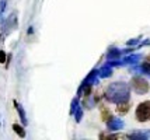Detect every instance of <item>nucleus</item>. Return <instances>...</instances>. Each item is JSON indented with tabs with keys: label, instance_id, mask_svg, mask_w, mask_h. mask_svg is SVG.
Wrapping results in <instances>:
<instances>
[{
	"label": "nucleus",
	"instance_id": "1",
	"mask_svg": "<svg viewBox=\"0 0 150 140\" xmlns=\"http://www.w3.org/2000/svg\"><path fill=\"white\" fill-rule=\"evenodd\" d=\"M129 97H131V88L126 83H122V81H117V83L110 84L104 94L105 100L108 102H112V104L129 101Z\"/></svg>",
	"mask_w": 150,
	"mask_h": 140
},
{
	"label": "nucleus",
	"instance_id": "2",
	"mask_svg": "<svg viewBox=\"0 0 150 140\" xmlns=\"http://www.w3.org/2000/svg\"><path fill=\"white\" fill-rule=\"evenodd\" d=\"M17 28V14H11L10 17H7V20L3 23V28H1V35H0V38L1 41H4L10 35V34L13 32L14 30Z\"/></svg>",
	"mask_w": 150,
	"mask_h": 140
},
{
	"label": "nucleus",
	"instance_id": "3",
	"mask_svg": "<svg viewBox=\"0 0 150 140\" xmlns=\"http://www.w3.org/2000/svg\"><path fill=\"white\" fill-rule=\"evenodd\" d=\"M136 119L139 122H147L150 120V101L140 102L136 108Z\"/></svg>",
	"mask_w": 150,
	"mask_h": 140
},
{
	"label": "nucleus",
	"instance_id": "4",
	"mask_svg": "<svg viewBox=\"0 0 150 140\" xmlns=\"http://www.w3.org/2000/svg\"><path fill=\"white\" fill-rule=\"evenodd\" d=\"M131 86L137 94H146L149 91V83L144 80L143 77H140V76H135L132 79Z\"/></svg>",
	"mask_w": 150,
	"mask_h": 140
},
{
	"label": "nucleus",
	"instance_id": "5",
	"mask_svg": "<svg viewBox=\"0 0 150 140\" xmlns=\"http://www.w3.org/2000/svg\"><path fill=\"white\" fill-rule=\"evenodd\" d=\"M125 123L124 120L121 119V118H114L112 116L110 120H107V127H108V130H121V129H124Z\"/></svg>",
	"mask_w": 150,
	"mask_h": 140
},
{
	"label": "nucleus",
	"instance_id": "6",
	"mask_svg": "<svg viewBox=\"0 0 150 140\" xmlns=\"http://www.w3.org/2000/svg\"><path fill=\"white\" fill-rule=\"evenodd\" d=\"M98 77H100V74H98V70L97 69H93L90 73L87 74V77L84 79V84H90V86H93V84H97L98 83Z\"/></svg>",
	"mask_w": 150,
	"mask_h": 140
},
{
	"label": "nucleus",
	"instance_id": "7",
	"mask_svg": "<svg viewBox=\"0 0 150 140\" xmlns=\"http://www.w3.org/2000/svg\"><path fill=\"white\" fill-rule=\"evenodd\" d=\"M13 104H14V108H16V109H17V112H18V116H20V119H21V122H23V125L25 126L28 122H27V115H25L24 108L21 107V105H20V102L18 101H16V100L13 101Z\"/></svg>",
	"mask_w": 150,
	"mask_h": 140
},
{
	"label": "nucleus",
	"instance_id": "8",
	"mask_svg": "<svg viewBox=\"0 0 150 140\" xmlns=\"http://www.w3.org/2000/svg\"><path fill=\"white\" fill-rule=\"evenodd\" d=\"M98 74L101 79H108L112 76V66H110L108 63H105V66H103L98 70Z\"/></svg>",
	"mask_w": 150,
	"mask_h": 140
},
{
	"label": "nucleus",
	"instance_id": "9",
	"mask_svg": "<svg viewBox=\"0 0 150 140\" xmlns=\"http://www.w3.org/2000/svg\"><path fill=\"white\" fill-rule=\"evenodd\" d=\"M128 139H133V140L150 139V132H133V133L128 134Z\"/></svg>",
	"mask_w": 150,
	"mask_h": 140
},
{
	"label": "nucleus",
	"instance_id": "10",
	"mask_svg": "<svg viewBox=\"0 0 150 140\" xmlns=\"http://www.w3.org/2000/svg\"><path fill=\"white\" fill-rule=\"evenodd\" d=\"M129 108H131V105H129V101L119 102V104H117V112L121 113V115H124V113L129 112Z\"/></svg>",
	"mask_w": 150,
	"mask_h": 140
},
{
	"label": "nucleus",
	"instance_id": "11",
	"mask_svg": "<svg viewBox=\"0 0 150 140\" xmlns=\"http://www.w3.org/2000/svg\"><path fill=\"white\" fill-rule=\"evenodd\" d=\"M124 53L121 49H111V51H108V53H107V59L108 60H114V59H118L121 55Z\"/></svg>",
	"mask_w": 150,
	"mask_h": 140
},
{
	"label": "nucleus",
	"instance_id": "12",
	"mask_svg": "<svg viewBox=\"0 0 150 140\" xmlns=\"http://www.w3.org/2000/svg\"><path fill=\"white\" fill-rule=\"evenodd\" d=\"M139 60H140L139 55H132V56H126L122 62H124V65H133V63H136Z\"/></svg>",
	"mask_w": 150,
	"mask_h": 140
},
{
	"label": "nucleus",
	"instance_id": "13",
	"mask_svg": "<svg viewBox=\"0 0 150 140\" xmlns=\"http://www.w3.org/2000/svg\"><path fill=\"white\" fill-rule=\"evenodd\" d=\"M13 130L18 134L20 137H25V130H24V127L21 126V125H18V123H14V125H13Z\"/></svg>",
	"mask_w": 150,
	"mask_h": 140
},
{
	"label": "nucleus",
	"instance_id": "14",
	"mask_svg": "<svg viewBox=\"0 0 150 140\" xmlns=\"http://www.w3.org/2000/svg\"><path fill=\"white\" fill-rule=\"evenodd\" d=\"M80 107V104H79V97H76V98H73L72 102H70V115H74V112L77 111V108Z\"/></svg>",
	"mask_w": 150,
	"mask_h": 140
},
{
	"label": "nucleus",
	"instance_id": "15",
	"mask_svg": "<svg viewBox=\"0 0 150 140\" xmlns=\"http://www.w3.org/2000/svg\"><path fill=\"white\" fill-rule=\"evenodd\" d=\"M140 69L143 70L144 73L150 74V55L146 58V60H144L143 63H142V66H140Z\"/></svg>",
	"mask_w": 150,
	"mask_h": 140
},
{
	"label": "nucleus",
	"instance_id": "16",
	"mask_svg": "<svg viewBox=\"0 0 150 140\" xmlns=\"http://www.w3.org/2000/svg\"><path fill=\"white\" fill-rule=\"evenodd\" d=\"M112 116H111V112H110V109H107V108H101V119L107 122V120H110Z\"/></svg>",
	"mask_w": 150,
	"mask_h": 140
},
{
	"label": "nucleus",
	"instance_id": "17",
	"mask_svg": "<svg viewBox=\"0 0 150 140\" xmlns=\"http://www.w3.org/2000/svg\"><path fill=\"white\" fill-rule=\"evenodd\" d=\"M7 7V0H0V24L3 23V14Z\"/></svg>",
	"mask_w": 150,
	"mask_h": 140
},
{
	"label": "nucleus",
	"instance_id": "18",
	"mask_svg": "<svg viewBox=\"0 0 150 140\" xmlns=\"http://www.w3.org/2000/svg\"><path fill=\"white\" fill-rule=\"evenodd\" d=\"M81 118H83V108L79 107L77 111L74 112V119H76V122H80V120H81Z\"/></svg>",
	"mask_w": 150,
	"mask_h": 140
},
{
	"label": "nucleus",
	"instance_id": "19",
	"mask_svg": "<svg viewBox=\"0 0 150 140\" xmlns=\"http://www.w3.org/2000/svg\"><path fill=\"white\" fill-rule=\"evenodd\" d=\"M7 60V55L4 53V51H0V63H4Z\"/></svg>",
	"mask_w": 150,
	"mask_h": 140
},
{
	"label": "nucleus",
	"instance_id": "20",
	"mask_svg": "<svg viewBox=\"0 0 150 140\" xmlns=\"http://www.w3.org/2000/svg\"><path fill=\"white\" fill-rule=\"evenodd\" d=\"M139 41H140V39H132V41H129V42H128V45H131V46H132V45H136Z\"/></svg>",
	"mask_w": 150,
	"mask_h": 140
}]
</instances>
